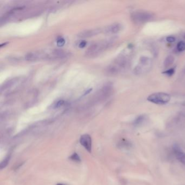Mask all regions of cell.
<instances>
[{
	"label": "cell",
	"instance_id": "1",
	"mask_svg": "<svg viewBox=\"0 0 185 185\" xmlns=\"http://www.w3.org/2000/svg\"><path fill=\"white\" fill-rule=\"evenodd\" d=\"M113 43V41L112 40H103L95 43L88 47V50L86 51V55L90 57L97 56L103 51L109 48Z\"/></svg>",
	"mask_w": 185,
	"mask_h": 185
},
{
	"label": "cell",
	"instance_id": "2",
	"mask_svg": "<svg viewBox=\"0 0 185 185\" xmlns=\"http://www.w3.org/2000/svg\"><path fill=\"white\" fill-rule=\"evenodd\" d=\"M128 59L125 55L118 57L113 63L107 67V73L109 75H115L121 72L127 68Z\"/></svg>",
	"mask_w": 185,
	"mask_h": 185
},
{
	"label": "cell",
	"instance_id": "3",
	"mask_svg": "<svg viewBox=\"0 0 185 185\" xmlns=\"http://www.w3.org/2000/svg\"><path fill=\"white\" fill-rule=\"evenodd\" d=\"M147 99L148 101L156 104H165L169 102L171 96L166 93H155L149 95Z\"/></svg>",
	"mask_w": 185,
	"mask_h": 185
},
{
	"label": "cell",
	"instance_id": "4",
	"mask_svg": "<svg viewBox=\"0 0 185 185\" xmlns=\"http://www.w3.org/2000/svg\"><path fill=\"white\" fill-rule=\"evenodd\" d=\"M153 16L151 13L146 11H136L132 15V21L136 24H142L147 22L152 19Z\"/></svg>",
	"mask_w": 185,
	"mask_h": 185
},
{
	"label": "cell",
	"instance_id": "5",
	"mask_svg": "<svg viewBox=\"0 0 185 185\" xmlns=\"http://www.w3.org/2000/svg\"><path fill=\"white\" fill-rule=\"evenodd\" d=\"M152 66L151 59L148 57H142L140 59V63L135 68V72L136 74H142L148 72Z\"/></svg>",
	"mask_w": 185,
	"mask_h": 185
},
{
	"label": "cell",
	"instance_id": "6",
	"mask_svg": "<svg viewBox=\"0 0 185 185\" xmlns=\"http://www.w3.org/2000/svg\"><path fill=\"white\" fill-rule=\"evenodd\" d=\"M113 86L111 84H107L101 90L97 96L94 99L93 102H99L101 100H104L109 97L112 92Z\"/></svg>",
	"mask_w": 185,
	"mask_h": 185
},
{
	"label": "cell",
	"instance_id": "7",
	"mask_svg": "<svg viewBox=\"0 0 185 185\" xmlns=\"http://www.w3.org/2000/svg\"><path fill=\"white\" fill-rule=\"evenodd\" d=\"M46 57L45 53L40 51H35L29 52L25 56V59L27 61H36Z\"/></svg>",
	"mask_w": 185,
	"mask_h": 185
},
{
	"label": "cell",
	"instance_id": "8",
	"mask_svg": "<svg viewBox=\"0 0 185 185\" xmlns=\"http://www.w3.org/2000/svg\"><path fill=\"white\" fill-rule=\"evenodd\" d=\"M80 143L82 146L84 147L85 149L91 152L92 149V139L91 137L88 134L83 135L80 138Z\"/></svg>",
	"mask_w": 185,
	"mask_h": 185
},
{
	"label": "cell",
	"instance_id": "9",
	"mask_svg": "<svg viewBox=\"0 0 185 185\" xmlns=\"http://www.w3.org/2000/svg\"><path fill=\"white\" fill-rule=\"evenodd\" d=\"M173 151L177 159L185 165V153L182 151L180 147L177 144H174L173 147Z\"/></svg>",
	"mask_w": 185,
	"mask_h": 185
},
{
	"label": "cell",
	"instance_id": "10",
	"mask_svg": "<svg viewBox=\"0 0 185 185\" xmlns=\"http://www.w3.org/2000/svg\"><path fill=\"white\" fill-rule=\"evenodd\" d=\"M100 32V29H93L90 30H86L80 32L78 34V36L80 38H88L96 35Z\"/></svg>",
	"mask_w": 185,
	"mask_h": 185
},
{
	"label": "cell",
	"instance_id": "11",
	"mask_svg": "<svg viewBox=\"0 0 185 185\" xmlns=\"http://www.w3.org/2000/svg\"><path fill=\"white\" fill-rule=\"evenodd\" d=\"M122 26L120 24H115L108 26L105 29V32L109 34H116L121 30Z\"/></svg>",
	"mask_w": 185,
	"mask_h": 185
},
{
	"label": "cell",
	"instance_id": "12",
	"mask_svg": "<svg viewBox=\"0 0 185 185\" xmlns=\"http://www.w3.org/2000/svg\"><path fill=\"white\" fill-rule=\"evenodd\" d=\"M68 53L63 50L60 49H57L55 50L52 53V57L55 58H65L66 56H67Z\"/></svg>",
	"mask_w": 185,
	"mask_h": 185
},
{
	"label": "cell",
	"instance_id": "13",
	"mask_svg": "<svg viewBox=\"0 0 185 185\" xmlns=\"http://www.w3.org/2000/svg\"><path fill=\"white\" fill-rule=\"evenodd\" d=\"M17 80H18L17 78H14V79L9 80V81H8L7 82H6L3 85V86L1 87V91L11 87L13 85H14L15 83L16 82Z\"/></svg>",
	"mask_w": 185,
	"mask_h": 185
},
{
	"label": "cell",
	"instance_id": "14",
	"mask_svg": "<svg viewBox=\"0 0 185 185\" xmlns=\"http://www.w3.org/2000/svg\"><path fill=\"white\" fill-rule=\"evenodd\" d=\"M174 57L173 55H169L168 56L164 61V65L165 68H168L173 65L174 62Z\"/></svg>",
	"mask_w": 185,
	"mask_h": 185
},
{
	"label": "cell",
	"instance_id": "15",
	"mask_svg": "<svg viewBox=\"0 0 185 185\" xmlns=\"http://www.w3.org/2000/svg\"><path fill=\"white\" fill-rule=\"evenodd\" d=\"M144 119H145V117L144 116H140L137 117L136 119L134 121V124L136 126H140L144 121Z\"/></svg>",
	"mask_w": 185,
	"mask_h": 185
},
{
	"label": "cell",
	"instance_id": "16",
	"mask_svg": "<svg viewBox=\"0 0 185 185\" xmlns=\"http://www.w3.org/2000/svg\"><path fill=\"white\" fill-rule=\"evenodd\" d=\"M177 49L179 51L182 52L185 50V42L181 41L177 45Z\"/></svg>",
	"mask_w": 185,
	"mask_h": 185
},
{
	"label": "cell",
	"instance_id": "17",
	"mask_svg": "<svg viewBox=\"0 0 185 185\" xmlns=\"http://www.w3.org/2000/svg\"><path fill=\"white\" fill-rule=\"evenodd\" d=\"M10 157L9 156H8L7 157H6L5 159V160L3 161H2L1 163V168H5V167H6V166L8 165V162L9 161Z\"/></svg>",
	"mask_w": 185,
	"mask_h": 185
},
{
	"label": "cell",
	"instance_id": "18",
	"mask_svg": "<svg viewBox=\"0 0 185 185\" xmlns=\"http://www.w3.org/2000/svg\"><path fill=\"white\" fill-rule=\"evenodd\" d=\"M70 159L71 160H73V161H77V162H80V157L77 153L73 154L70 157Z\"/></svg>",
	"mask_w": 185,
	"mask_h": 185
},
{
	"label": "cell",
	"instance_id": "19",
	"mask_svg": "<svg viewBox=\"0 0 185 185\" xmlns=\"http://www.w3.org/2000/svg\"><path fill=\"white\" fill-rule=\"evenodd\" d=\"M174 72H175V68H170L169 70H167L165 72H163V73L165 74L166 75H167V76H171L174 73Z\"/></svg>",
	"mask_w": 185,
	"mask_h": 185
},
{
	"label": "cell",
	"instance_id": "20",
	"mask_svg": "<svg viewBox=\"0 0 185 185\" xmlns=\"http://www.w3.org/2000/svg\"><path fill=\"white\" fill-rule=\"evenodd\" d=\"M65 40L63 38H60V39H59L58 40L57 44H58V46L61 47L65 44Z\"/></svg>",
	"mask_w": 185,
	"mask_h": 185
},
{
	"label": "cell",
	"instance_id": "21",
	"mask_svg": "<svg viewBox=\"0 0 185 185\" xmlns=\"http://www.w3.org/2000/svg\"><path fill=\"white\" fill-rule=\"evenodd\" d=\"M175 40H176V38L172 36H169L167 38V41L168 43H173L175 41Z\"/></svg>",
	"mask_w": 185,
	"mask_h": 185
},
{
	"label": "cell",
	"instance_id": "22",
	"mask_svg": "<svg viewBox=\"0 0 185 185\" xmlns=\"http://www.w3.org/2000/svg\"><path fill=\"white\" fill-rule=\"evenodd\" d=\"M64 103V101H63V100H61L60 101L58 102V103L56 104V105H55V107H59L61 106H62Z\"/></svg>",
	"mask_w": 185,
	"mask_h": 185
},
{
	"label": "cell",
	"instance_id": "23",
	"mask_svg": "<svg viewBox=\"0 0 185 185\" xmlns=\"http://www.w3.org/2000/svg\"><path fill=\"white\" fill-rule=\"evenodd\" d=\"M86 43L85 41H83L82 42L80 43V44H79V47L80 48H83L86 46Z\"/></svg>",
	"mask_w": 185,
	"mask_h": 185
},
{
	"label": "cell",
	"instance_id": "24",
	"mask_svg": "<svg viewBox=\"0 0 185 185\" xmlns=\"http://www.w3.org/2000/svg\"><path fill=\"white\" fill-rule=\"evenodd\" d=\"M57 185H64V184H58Z\"/></svg>",
	"mask_w": 185,
	"mask_h": 185
},
{
	"label": "cell",
	"instance_id": "25",
	"mask_svg": "<svg viewBox=\"0 0 185 185\" xmlns=\"http://www.w3.org/2000/svg\"><path fill=\"white\" fill-rule=\"evenodd\" d=\"M184 38H185V35H184Z\"/></svg>",
	"mask_w": 185,
	"mask_h": 185
}]
</instances>
